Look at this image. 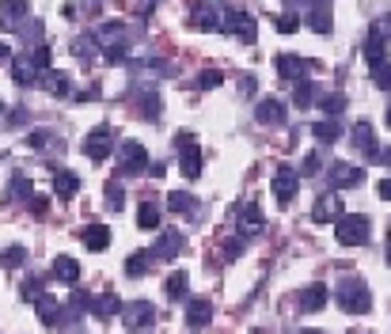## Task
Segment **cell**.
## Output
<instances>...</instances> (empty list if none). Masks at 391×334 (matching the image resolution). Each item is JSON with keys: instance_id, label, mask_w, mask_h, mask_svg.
I'll return each instance as SVG.
<instances>
[{"instance_id": "cell-39", "label": "cell", "mask_w": 391, "mask_h": 334, "mask_svg": "<svg viewBox=\"0 0 391 334\" xmlns=\"http://www.w3.org/2000/svg\"><path fill=\"white\" fill-rule=\"evenodd\" d=\"M323 114H327V118H338L342 114V107H346V95L342 92H334V95H323Z\"/></svg>"}, {"instance_id": "cell-8", "label": "cell", "mask_w": 391, "mask_h": 334, "mask_svg": "<svg viewBox=\"0 0 391 334\" xmlns=\"http://www.w3.org/2000/svg\"><path fill=\"white\" fill-rule=\"evenodd\" d=\"M327 175H331V190L338 194V190H353V186H361L365 183V171L357 163H346V160H334L327 167Z\"/></svg>"}, {"instance_id": "cell-46", "label": "cell", "mask_w": 391, "mask_h": 334, "mask_svg": "<svg viewBox=\"0 0 391 334\" xmlns=\"http://www.w3.org/2000/svg\"><path fill=\"white\" fill-rule=\"evenodd\" d=\"M243 247H247V243H243V236H232V239L225 243V262H236L240 254H243Z\"/></svg>"}, {"instance_id": "cell-7", "label": "cell", "mask_w": 391, "mask_h": 334, "mask_svg": "<svg viewBox=\"0 0 391 334\" xmlns=\"http://www.w3.org/2000/svg\"><path fill=\"white\" fill-rule=\"evenodd\" d=\"M35 311H38V323H42V327H69V323H73L69 308H65L58 296H46V293L35 300Z\"/></svg>"}, {"instance_id": "cell-28", "label": "cell", "mask_w": 391, "mask_h": 334, "mask_svg": "<svg viewBox=\"0 0 391 334\" xmlns=\"http://www.w3.org/2000/svg\"><path fill=\"white\" fill-rule=\"evenodd\" d=\"M12 80H16L19 87H35V84H38V69L31 65L27 53H23V58H12Z\"/></svg>"}, {"instance_id": "cell-31", "label": "cell", "mask_w": 391, "mask_h": 334, "mask_svg": "<svg viewBox=\"0 0 391 334\" xmlns=\"http://www.w3.org/2000/svg\"><path fill=\"white\" fill-rule=\"evenodd\" d=\"M186 289H190V277H186L183 270L167 274V281H164V293H167V300H186Z\"/></svg>"}, {"instance_id": "cell-53", "label": "cell", "mask_w": 391, "mask_h": 334, "mask_svg": "<svg viewBox=\"0 0 391 334\" xmlns=\"http://www.w3.org/2000/svg\"><path fill=\"white\" fill-rule=\"evenodd\" d=\"M0 114H4V99H0Z\"/></svg>"}, {"instance_id": "cell-48", "label": "cell", "mask_w": 391, "mask_h": 334, "mask_svg": "<svg viewBox=\"0 0 391 334\" xmlns=\"http://www.w3.org/2000/svg\"><path fill=\"white\" fill-rule=\"evenodd\" d=\"M103 61H107V65H118V61H126V46H110V50L103 53Z\"/></svg>"}, {"instance_id": "cell-35", "label": "cell", "mask_w": 391, "mask_h": 334, "mask_svg": "<svg viewBox=\"0 0 391 334\" xmlns=\"http://www.w3.org/2000/svg\"><path fill=\"white\" fill-rule=\"evenodd\" d=\"M311 95H316V84H311L308 76L293 84V103H296L300 110H308V107H311Z\"/></svg>"}, {"instance_id": "cell-43", "label": "cell", "mask_w": 391, "mask_h": 334, "mask_svg": "<svg viewBox=\"0 0 391 334\" xmlns=\"http://www.w3.org/2000/svg\"><path fill=\"white\" fill-rule=\"evenodd\" d=\"M141 118L160 122V95H141Z\"/></svg>"}, {"instance_id": "cell-34", "label": "cell", "mask_w": 391, "mask_h": 334, "mask_svg": "<svg viewBox=\"0 0 391 334\" xmlns=\"http://www.w3.org/2000/svg\"><path fill=\"white\" fill-rule=\"evenodd\" d=\"M149 266H152L149 251H133L129 259H126V277H133V281H137V277H144V270H149Z\"/></svg>"}, {"instance_id": "cell-45", "label": "cell", "mask_w": 391, "mask_h": 334, "mask_svg": "<svg viewBox=\"0 0 391 334\" xmlns=\"http://www.w3.org/2000/svg\"><path fill=\"white\" fill-rule=\"evenodd\" d=\"M319 167H323V152H308L296 175H319Z\"/></svg>"}, {"instance_id": "cell-14", "label": "cell", "mask_w": 391, "mask_h": 334, "mask_svg": "<svg viewBox=\"0 0 391 334\" xmlns=\"http://www.w3.org/2000/svg\"><path fill=\"white\" fill-rule=\"evenodd\" d=\"M327 300H331V289L316 281V285H308V289H300V296H296V308L304 311V316H311V311H323L327 308Z\"/></svg>"}, {"instance_id": "cell-26", "label": "cell", "mask_w": 391, "mask_h": 334, "mask_svg": "<svg viewBox=\"0 0 391 334\" xmlns=\"http://www.w3.org/2000/svg\"><path fill=\"white\" fill-rule=\"evenodd\" d=\"M167 209H171L175 217H198V198L186 194V190H171L167 194Z\"/></svg>"}, {"instance_id": "cell-10", "label": "cell", "mask_w": 391, "mask_h": 334, "mask_svg": "<svg viewBox=\"0 0 391 334\" xmlns=\"http://www.w3.org/2000/svg\"><path fill=\"white\" fill-rule=\"evenodd\" d=\"M183 247H186V236H183V232H164V236L149 247V259H152V262H171V259H178V254H183Z\"/></svg>"}, {"instance_id": "cell-42", "label": "cell", "mask_w": 391, "mask_h": 334, "mask_svg": "<svg viewBox=\"0 0 391 334\" xmlns=\"http://www.w3.org/2000/svg\"><path fill=\"white\" fill-rule=\"evenodd\" d=\"M92 50H95L92 35H87V38H76V42H73V53H76V58H80L84 65H92V61H95V53H92Z\"/></svg>"}, {"instance_id": "cell-52", "label": "cell", "mask_w": 391, "mask_h": 334, "mask_svg": "<svg viewBox=\"0 0 391 334\" xmlns=\"http://www.w3.org/2000/svg\"><path fill=\"white\" fill-rule=\"evenodd\" d=\"M300 334H327V330H316V327H304V330H300Z\"/></svg>"}, {"instance_id": "cell-24", "label": "cell", "mask_w": 391, "mask_h": 334, "mask_svg": "<svg viewBox=\"0 0 391 334\" xmlns=\"http://www.w3.org/2000/svg\"><path fill=\"white\" fill-rule=\"evenodd\" d=\"M304 69L308 65L296 58V53H282L277 58V76H282V84H296V80H304Z\"/></svg>"}, {"instance_id": "cell-18", "label": "cell", "mask_w": 391, "mask_h": 334, "mask_svg": "<svg viewBox=\"0 0 391 334\" xmlns=\"http://www.w3.org/2000/svg\"><path fill=\"white\" fill-rule=\"evenodd\" d=\"M53 194H58V202L76 198L80 194V175L69 171V167H53Z\"/></svg>"}, {"instance_id": "cell-51", "label": "cell", "mask_w": 391, "mask_h": 334, "mask_svg": "<svg viewBox=\"0 0 391 334\" xmlns=\"http://www.w3.org/2000/svg\"><path fill=\"white\" fill-rule=\"evenodd\" d=\"M4 61H12V53H8V46H4V42H0V65H4Z\"/></svg>"}, {"instance_id": "cell-41", "label": "cell", "mask_w": 391, "mask_h": 334, "mask_svg": "<svg viewBox=\"0 0 391 334\" xmlns=\"http://www.w3.org/2000/svg\"><path fill=\"white\" fill-rule=\"evenodd\" d=\"M42 285H46V281H42L38 274H31L27 281H23V289H19V296H23V300H31V304H35V300L42 296Z\"/></svg>"}, {"instance_id": "cell-16", "label": "cell", "mask_w": 391, "mask_h": 334, "mask_svg": "<svg viewBox=\"0 0 391 334\" xmlns=\"http://www.w3.org/2000/svg\"><path fill=\"white\" fill-rule=\"evenodd\" d=\"M285 103L282 99H259V103H255V122H259V126H285Z\"/></svg>"}, {"instance_id": "cell-4", "label": "cell", "mask_w": 391, "mask_h": 334, "mask_svg": "<svg viewBox=\"0 0 391 334\" xmlns=\"http://www.w3.org/2000/svg\"><path fill=\"white\" fill-rule=\"evenodd\" d=\"M175 152H178V171L186 175V179H198L202 175V144L190 129L175 133Z\"/></svg>"}, {"instance_id": "cell-33", "label": "cell", "mask_w": 391, "mask_h": 334, "mask_svg": "<svg viewBox=\"0 0 391 334\" xmlns=\"http://www.w3.org/2000/svg\"><path fill=\"white\" fill-rule=\"evenodd\" d=\"M23 198H31V179H27V175H16L12 186H8V194H4V202L8 205H19Z\"/></svg>"}, {"instance_id": "cell-13", "label": "cell", "mask_w": 391, "mask_h": 334, "mask_svg": "<svg viewBox=\"0 0 391 334\" xmlns=\"http://www.w3.org/2000/svg\"><path fill=\"white\" fill-rule=\"evenodd\" d=\"M190 27L194 31H220V8L213 0H198L190 8Z\"/></svg>"}, {"instance_id": "cell-38", "label": "cell", "mask_w": 391, "mask_h": 334, "mask_svg": "<svg viewBox=\"0 0 391 334\" xmlns=\"http://www.w3.org/2000/svg\"><path fill=\"white\" fill-rule=\"evenodd\" d=\"M19 262H27V247H23V243L0 251V266H4V270H12V266H19Z\"/></svg>"}, {"instance_id": "cell-44", "label": "cell", "mask_w": 391, "mask_h": 334, "mask_svg": "<svg viewBox=\"0 0 391 334\" xmlns=\"http://www.w3.org/2000/svg\"><path fill=\"white\" fill-rule=\"evenodd\" d=\"M50 141H53L50 129H31V133H27V149H35V152L50 149Z\"/></svg>"}, {"instance_id": "cell-22", "label": "cell", "mask_w": 391, "mask_h": 334, "mask_svg": "<svg viewBox=\"0 0 391 334\" xmlns=\"http://www.w3.org/2000/svg\"><path fill=\"white\" fill-rule=\"evenodd\" d=\"M213 319V304H209V296H194L186 300V327H205V323Z\"/></svg>"}, {"instance_id": "cell-9", "label": "cell", "mask_w": 391, "mask_h": 334, "mask_svg": "<svg viewBox=\"0 0 391 334\" xmlns=\"http://www.w3.org/2000/svg\"><path fill=\"white\" fill-rule=\"evenodd\" d=\"M110 152H114V141H110V126H95V129L84 137V156H87L92 163H103Z\"/></svg>"}, {"instance_id": "cell-21", "label": "cell", "mask_w": 391, "mask_h": 334, "mask_svg": "<svg viewBox=\"0 0 391 334\" xmlns=\"http://www.w3.org/2000/svg\"><path fill=\"white\" fill-rule=\"evenodd\" d=\"M27 19V0H0V27L19 31Z\"/></svg>"}, {"instance_id": "cell-47", "label": "cell", "mask_w": 391, "mask_h": 334, "mask_svg": "<svg viewBox=\"0 0 391 334\" xmlns=\"http://www.w3.org/2000/svg\"><path fill=\"white\" fill-rule=\"evenodd\" d=\"M296 27H300L296 12H282V16H277V31H282V35H293Z\"/></svg>"}, {"instance_id": "cell-17", "label": "cell", "mask_w": 391, "mask_h": 334, "mask_svg": "<svg viewBox=\"0 0 391 334\" xmlns=\"http://www.w3.org/2000/svg\"><path fill=\"white\" fill-rule=\"evenodd\" d=\"M353 149L365 156V160H380V144H376V133H373V126H368V122H357L353 126Z\"/></svg>"}, {"instance_id": "cell-25", "label": "cell", "mask_w": 391, "mask_h": 334, "mask_svg": "<svg viewBox=\"0 0 391 334\" xmlns=\"http://www.w3.org/2000/svg\"><path fill=\"white\" fill-rule=\"evenodd\" d=\"M38 84L46 87V92H50L53 99H65V95L73 92V87H69V76H65V72H58V69H46V72H38Z\"/></svg>"}, {"instance_id": "cell-23", "label": "cell", "mask_w": 391, "mask_h": 334, "mask_svg": "<svg viewBox=\"0 0 391 334\" xmlns=\"http://www.w3.org/2000/svg\"><path fill=\"white\" fill-rule=\"evenodd\" d=\"M80 243H84L87 251H95V254L107 251L110 247V228L107 225H84L80 228Z\"/></svg>"}, {"instance_id": "cell-29", "label": "cell", "mask_w": 391, "mask_h": 334, "mask_svg": "<svg viewBox=\"0 0 391 334\" xmlns=\"http://www.w3.org/2000/svg\"><path fill=\"white\" fill-rule=\"evenodd\" d=\"M53 277H58V281H65V285H76V281H80V262L69 259V254L53 259Z\"/></svg>"}, {"instance_id": "cell-12", "label": "cell", "mask_w": 391, "mask_h": 334, "mask_svg": "<svg viewBox=\"0 0 391 334\" xmlns=\"http://www.w3.org/2000/svg\"><path fill=\"white\" fill-rule=\"evenodd\" d=\"M118 311H122V323H126L129 330H141L156 319V308L149 304V300H129V304H122Z\"/></svg>"}, {"instance_id": "cell-11", "label": "cell", "mask_w": 391, "mask_h": 334, "mask_svg": "<svg viewBox=\"0 0 391 334\" xmlns=\"http://www.w3.org/2000/svg\"><path fill=\"white\" fill-rule=\"evenodd\" d=\"M270 186H274V198H277V202L289 205V202L296 198V190H300V175H296V167L282 163V167L274 171V183H270Z\"/></svg>"}, {"instance_id": "cell-37", "label": "cell", "mask_w": 391, "mask_h": 334, "mask_svg": "<svg viewBox=\"0 0 391 334\" xmlns=\"http://www.w3.org/2000/svg\"><path fill=\"white\" fill-rule=\"evenodd\" d=\"M122 205H126V190H122L118 179H110L107 183V209L110 213H122Z\"/></svg>"}, {"instance_id": "cell-6", "label": "cell", "mask_w": 391, "mask_h": 334, "mask_svg": "<svg viewBox=\"0 0 391 334\" xmlns=\"http://www.w3.org/2000/svg\"><path fill=\"white\" fill-rule=\"evenodd\" d=\"M144 171H149V149L141 141H122L118 144V175L133 179V175H144Z\"/></svg>"}, {"instance_id": "cell-30", "label": "cell", "mask_w": 391, "mask_h": 334, "mask_svg": "<svg viewBox=\"0 0 391 334\" xmlns=\"http://www.w3.org/2000/svg\"><path fill=\"white\" fill-rule=\"evenodd\" d=\"M160 202H156V198H144L141 202V209H137V225L144 228V232H152V228H160Z\"/></svg>"}, {"instance_id": "cell-20", "label": "cell", "mask_w": 391, "mask_h": 334, "mask_svg": "<svg viewBox=\"0 0 391 334\" xmlns=\"http://www.w3.org/2000/svg\"><path fill=\"white\" fill-rule=\"evenodd\" d=\"M122 38H126V23L122 19H107V23H99L95 31H92V42L95 46H122Z\"/></svg>"}, {"instance_id": "cell-54", "label": "cell", "mask_w": 391, "mask_h": 334, "mask_svg": "<svg viewBox=\"0 0 391 334\" xmlns=\"http://www.w3.org/2000/svg\"><path fill=\"white\" fill-rule=\"evenodd\" d=\"M319 4H327V0H319Z\"/></svg>"}, {"instance_id": "cell-2", "label": "cell", "mask_w": 391, "mask_h": 334, "mask_svg": "<svg viewBox=\"0 0 391 334\" xmlns=\"http://www.w3.org/2000/svg\"><path fill=\"white\" fill-rule=\"evenodd\" d=\"M334 300H338V308L350 311V316H368V311H373V293H368V285L361 277H342L338 289H334Z\"/></svg>"}, {"instance_id": "cell-32", "label": "cell", "mask_w": 391, "mask_h": 334, "mask_svg": "<svg viewBox=\"0 0 391 334\" xmlns=\"http://www.w3.org/2000/svg\"><path fill=\"white\" fill-rule=\"evenodd\" d=\"M311 133H316L323 144H334V141L342 137V122H338V118H323V122H316V126H311Z\"/></svg>"}, {"instance_id": "cell-5", "label": "cell", "mask_w": 391, "mask_h": 334, "mask_svg": "<svg viewBox=\"0 0 391 334\" xmlns=\"http://www.w3.org/2000/svg\"><path fill=\"white\" fill-rule=\"evenodd\" d=\"M220 31H225V35H236L240 42H247V46L259 38V27H255L251 12H243V8H220Z\"/></svg>"}, {"instance_id": "cell-36", "label": "cell", "mask_w": 391, "mask_h": 334, "mask_svg": "<svg viewBox=\"0 0 391 334\" xmlns=\"http://www.w3.org/2000/svg\"><path fill=\"white\" fill-rule=\"evenodd\" d=\"M308 27H311V31H319V35H327V31H331V12H327V4H316V8H311Z\"/></svg>"}, {"instance_id": "cell-40", "label": "cell", "mask_w": 391, "mask_h": 334, "mask_svg": "<svg viewBox=\"0 0 391 334\" xmlns=\"http://www.w3.org/2000/svg\"><path fill=\"white\" fill-rule=\"evenodd\" d=\"M220 80H225V72H220V69H202V72H198V87H202V92L220 87Z\"/></svg>"}, {"instance_id": "cell-1", "label": "cell", "mask_w": 391, "mask_h": 334, "mask_svg": "<svg viewBox=\"0 0 391 334\" xmlns=\"http://www.w3.org/2000/svg\"><path fill=\"white\" fill-rule=\"evenodd\" d=\"M365 58H368V69H373L376 87H387V84H391V65H387V19H380V23H373V31H368Z\"/></svg>"}, {"instance_id": "cell-49", "label": "cell", "mask_w": 391, "mask_h": 334, "mask_svg": "<svg viewBox=\"0 0 391 334\" xmlns=\"http://www.w3.org/2000/svg\"><path fill=\"white\" fill-rule=\"evenodd\" d=\"M240 95H255V76L251 72L240 76Z\"/></svg>"}, {"instance_id": "cell-3", "label": "cell", "mask_w": 391, "mask_h": 334, "mask_svg": "<svg viewBox=\"0 0 391 334\" xmlns=\"http://www.w3.org/2000/svg\"><path fill=\"white\" fill-rule=\"evenodd\" d=\"M368 232H373V220L365 213H342L334 220V236L342 247H361V243H368Z\"/></svg>"}, {"instance_id": "cell-15", "label": "cell", "mask_w": 391, "mask_h": 334, "mask_svg": "<svg viewBox=\"0 0 391 334\" xmlns=\"http://www.w3.org/2000/svg\"><path fill=\"white\" fill-rule=\"evenodd\" d=\"M346 213V205H342V198L338 194H319V202L311 205V220H316V225H327V220H338Z\"/></svg>"}, {"instance_id": "cell-19", "label": "cell", "mask_w": 391, "mask_h": 334, "mask_svg": "<svg viewBox=\"0 0 391 334\" xmlns=\"http://www.w3.org/2000/svg\"><path fill=\"white\" fill-rule=\"evenodd\" d=\"M236 225H240L243 236H255V232H262V225H266L262 205H259V202H243L240 213H236Z\"/></svg>"}, {"instance_id": "cell-27", "label": "cell", "mask_w": 391, "mask_h": 334, "mask_svg": "<svg viewBox=\"0 0 391 334\" xmlns=\"http://www.w3.org/2000/svg\"><path fill=\"white\" fill-rule=\"evenodd\" d=\"M118 308H122L118 293H99V296H92V300H87V311H92V316H99V319L118 316Z\"/></svg>"}, {"instance_id": "cell-50", "label": "cell", "mask_w": 391, "mask_h": 334, "mask_svg": "<svg viewBox=\"0 0 391 334\" xmlns=\"http://www.w3.org/2000/svg\"><path fill=\"white\" fill-rule=\"evenodd\" d=\"M31 209H35V213L42 217V213H46V198H31Z\"/></svg>"}]
</instances>
